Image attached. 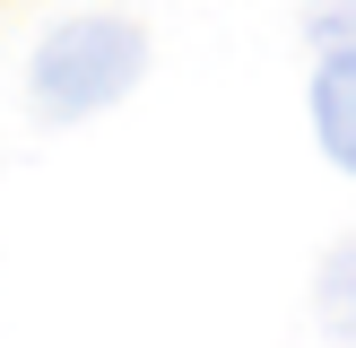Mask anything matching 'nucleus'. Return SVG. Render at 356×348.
Here are the masks:
<instances>
[{"instance_id":"1","label":"nucleus","mask_w":356,"mask_h":348,"mask_svg":"<svg viewBox=\"0 0 356 348\" xmlns=\"http://www.w3.org/2000/svg\"><path fill=\"white\" fill-rule=\"evenodd\" d=\"M139 61H148V44H139L131 17H70V26L44 35V52H35V104L44 113H96V104L131 96Z\"/></svg>"},{"instance_id":"2","label":"nucleus","mask_w":356,"mask_h":348,"mask_svg":"<svg viewBox=\"0 0 356 348\" xmlns=\"http://www.w3.org/2000/svg\"><path fill=\"white\" fill-rule=\"evenodd\" d=\"M313 131H322L330 166L356 174V44H330L322 79H313Z\"/></svg>"},{"instance_id":"3","label":"nucleus","mask_w":356,"mask_h":348,"mask_svg":"<svg viewBox=\"0 0 356 348\" xmlns=\"http://www.w3.org/2000/svg\"><path fill=\"white\" fill-rule=\"evenodd\" d=\"M313 313H322L330 340H356V244L322 261V278H313Z\"/></svg>"}]
</instances>
